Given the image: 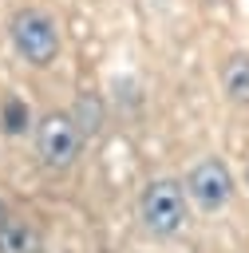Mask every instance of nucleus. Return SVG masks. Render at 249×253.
Returning <instances> with one entry per match:
<instances>
[{
	"label": "nucleus",
	"mask_w": 249,
	"mask_h": 253,
	"mask_svg": "<svg viewBox=\"0 0 249 253\" xmlns=\"http://www.w3.org/2000/svg\"><path fill=\"white\" fill-rule=\"evenodd\" d=\"M8 36H12L16 55L32 67H51L59 55V24L43 8H32V4L16 8L8 20Z\"/></svg>",
	"instance_id": "nucleus-1"
},
{
	"label": "nucleus",
	"mask_w": 249,
	"mask_h": 253,
	"mask_svg": "<svg viewBox=\"0 0 249 253\" xmlns=\"http://www.w3.org/2000/svg\"><path fill=\"white\" fill-rule=\"evenodd\" d=\"M138 217L150 237H174L186 225V190L174 178H154L138 194Z\"/></svg>",
	"instance_id": "nucleus-2"
},
{
	"label": "nucleus",
	"mask_w": 249,
	"mask_h": 253,
	"mask_svg": "<svg viewBox=\"0 0 249 253\" xmlns=\"http://www.w3.org/2000/svg\"><path fill=\"white\" fill-rule=\"evenodd\" d=\"M36 150H40L47 170H67L83 150V134H79L75 119L63 111H47L36 123Z\"/></svg>",
	"instance_id": "nucleus-3"
},
{
	"label": "nucleus",
	"mask_w": 249,
	"mask_h": 253,
	"mask_svg": "<svg viewBox=\"0 0 249 253\" xmlns=\"http://www.w3.org/2000/svg\"><path fill=\"white\" fill-rule=\"evenodd\" d=\"M182 190L190 194V202H194L198 210L217 213V210H225L229 198H233V174H229V166H225L221 158H202L198 166H190Z\"/></svg>",
	"instance_id": "nucleus-4"
},
{
	"label": "nucleus",
	"mask_w": 249,
	"mask_h": 253,
	"mask_svg": "<svg viewBox=\"0 0 249 253\" xmlns=\"http://www.w3.org/2000/svg\"><path fill=\"white\" fill-rule=\"evenodd\" d=\"M43 249V233L40 225H32L28 217H4L0 221V253H40Z\"/></svg>",
	"instance_id": "nucleus-5"
},
{
	"label": "nucleus",
	"mask_w": 249,
	"mask_h": 253,
	"mask_svg": "<svg viewBox=\"0 0 249 253\" xmlns=\"http://www.w3.org/2000/svg\"><path fill=\"white\" fill-rule=\"evenodd\" d=\"M221 91L233 103H249V51H237L221 67Z\"/></svg>",
	"instance_id": "nucleus-6"
},
{
	"label": "nucleus",
	"mask_w": 249,
	"mask_h": 253,
	"mask_svg": "<svg viewBox=\"0 0 249 253\" xmlns=\"http://www.w3.org/2000/svg\"><path fill=\"white\" fill-rule=\"evenodd\" d=\"M71 119H75V126H79L83 138H87V134H99V126H103V107H99V99H95V95H79Z\"/></svg>",
	"instance_id": "nucleus-7"
},
{
	"label": "nucleus",
	"mask_w": 249,
	"mask_h": 253,
	"mask_svg": "<svg viewBox=\"0 0 249 253\" xmlns=\"http://www.w3.org/2000/svg\"><path fill=\"white\" fill-rule=\"evenodd\" d=\"M0 119H4V130H8V134H20L24 126H32V119H28V111H24L20 99H8V103L0 107Z\"/></svg>",
	"instance_id": "nucleus-8"
},
{
	"label": "nucleus",
	"mask_w": 249,
	"mask_h": 253,
	"mask_svg": "<svg viewBox=\"0 0 249 253\" xmlns=\"http://www.w3.org/2000/svg\"><path fill=\"white\" fill-rule=\"evenodd\" d=\"M4 217H8V206H4V202H0V221H4Z\"/></svg>",
	"instance_id": "nucleus-9"
}]
</instances>
